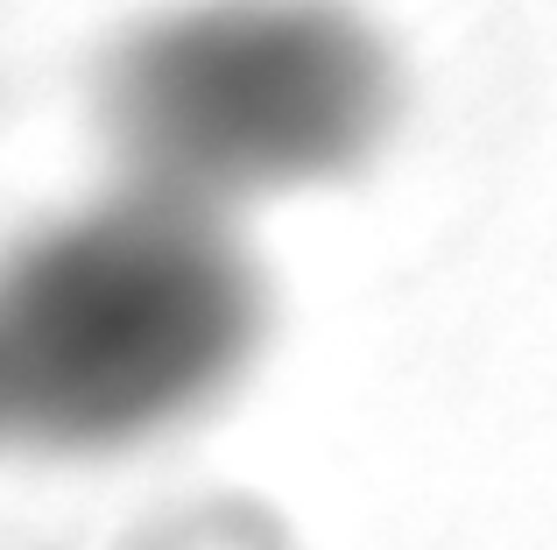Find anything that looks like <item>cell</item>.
I'll return each instance as SVG.
<instances>
[{"label":"cell","mask_w":557,"mask_h":550,"mask_svg":"<svg viewBox=\"0 0 557 550\" xmlns=\"http://www.w3.org/2000/svg\"><path fill=\"white\" fill-rule=\"evenodd\" d=\"M261 325L240 226L113 184L0 254V438L64 459L149 445L240 382Z\"/></svg>","instance_id":"1"},{"label":"cell","mask_w":557,"mask_h":550,"mask_svg":"<svg viewBox=\"0 0 557 550\" xmlns=\"http://www.w3.org/2000/svg\"><path fill=\"white\" fill-rule=\"evenodd\" d=\"M395 107V50L346 0H190L127 28L99 71L121 184L219 220L354 177Z\"/></svg>","instance_id":"2"},{"label":"cell","mask_w":557,"mask_h":550,"mask_svg":"<svg viewBox=\"0 0 557 550\" xmlns=\"http://www.w3.org/2000/svg\"><path fill=\"white\" fill-rule=\"evenodd\" d=\"M149 550H283V537L255 529L247 515H233V509H205V515H184V523H170Z\"/></svg>","instance_id":"3"}]
</instances>
